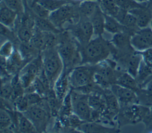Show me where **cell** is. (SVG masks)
I'll return each mask as SVG.
<instances>
[{"mask_svg":"<svg viewBox=\"0 0 152 133\" xmlns=\"http://www.w3.org/2000/svg\"><path fill=\"white\" fill-rule=\"evenodd\" d=\"M81 64L95 65L107 59L115 51L116 48L110 41L105 40L102 35L96 36L84 46H79Z\"/></svg>","mask_w":152,"mask_h":133,"instance_id":"6da1fadb","label":"cell"},{"mask_svg":"<svg viewBox=\"0 0 152 133\" xmlns=\"http://www.w3.org/2000/svg\"><path fill=\"white\" fill-rule=\"evenodd\" d=\"M56 48L62 60L64 69L71 71L73 68L81 64L79 45L68 30H64L59 34Z\"/></svg>","mask_w":152,"mask_h":133,"instance_id":"7a4b0ae2","label":"cell"},{"mask_svg":"<svg viewBox=\"0 0 152 133\" xmlns=\"http://www.w3.org/2000/svg\"><path fill=\"white\" fill-rule=\"evenodd\" d=\"M93 82L102 88L109 89L116 83L118 74L117 63L114 59H107L94 65Z\"/></svg>","mask_w":152,"mask_h":133,"instance_id":"3957f363","label":"cell"},{"mask_svg":"<svg viewBox=\"0 0 152 133\" xmlns=\"http://www.w3.org/2000/svg\"><path fill=\"white\" fill-rule=\"evenodd\" d=\"M23 113L31 121L37 132H43L47 131L52 116L45 98H43L38 104L30 106Z\"/></svg>","mask_w":152,"mask_h":133,"instance_id":"277c9868","label":"cell"},{"mask_svg":"<svg viewBox=\"0 0 152 133\" xmlns=\"http://www.w3.org/2000/svg\"><path fill=\"white\" fill-rule=\"evenodd\" d=\"M43 70L53 89V85L62 73L64 66L56 47L48 48L42 52Z\"/></svg>","mask_w":152,"mask_h":133,"instance_id":"5b68a950","label":"cell"},{"mask_svg":"<svg viewBox=\"0 0 152 133\" xmlns=\"http://www.w3.org/2000/svg\"><path fill=\"white\" fill-rule=\"evenodd\" d=\"M80 1L68 3L50 13L49 19L60 30H64L66 24L77 22L80 18L78 4Z\"/></svg>","mask_w":152,"mask_h":133,"instance_id":"8992f818","label":"cell"},{"mask_svg":"<svg viewBox=\"0 0 152 133\" xmlns=\"http://www.w3.org/2000/svg\"><path fill=\"white\" fill-rule=\"evenodd\" d=\"M94 65L83 64L73 68L69 73V80L71 89H77L93 82Z\"/></svg>","mask_w":152,"mask_h":133,"instance_id":"52a82bcc","label":"cell"},{"mask_svg":"<svg viewBox=\"0 0 152 133\" xmlns=\"http://www.w3.org/2000/svg\"><path fill=\"white\" fill-rule=\"evenodd\" d=\"M65 30L71 33L79 46H84L87 44L94 35L90 19L84 18L80 17L77 22L69 24Z\"/></svg>","mask_w":152,"mask_h":133,"instance_id":"ba28073f","label":"cell"},{"mask_svg":"<svg viewBox=\"0 0 152 133\" xmlns=\"http://www.w3.org/2000/svg\"><path fill=\"white\" fill-rule=\"evenodd\" d=\"M147 108H142L138 104H132L120 107L116 116L118 127L129 124H137L147 114Z\"/></svg>","mask_w":152,"mask_h":133,"instance_id":"9c48e42d","label":"cell"},{"mask_svg":"<svg viewBox=\"0 0 152 133\" xmlns=\"http://www.w3.org/2000/svg\"><path fill=\"white\" fill-rule=\"evenodd\" d=\"M88 95L77 90L71 89L73 113L85 122L90 121L91 112L88 102Z\"/></svg>","mask_w":152,"mask_h":133,"instance_id":"30bf717a","label":"cell"},{"mask_svg":"<svg viewBox=\"0 0 152 133\" xmlns=\"http://www.w3.org/2000/svg\"><path fill=\"white\" fill-rule=\"evenodd\" d=\"M43 68L42 53L28 61L18 73L21 82L25 88L32 84Z\"/></svg>","mask_w":152,"mask_h":133,"instance_id":"8fae6325","label":"cell"},{"mask_svg":"<svg viewBox=\"0 0 152 133\" xmlns=\"http://www.w3.org/2000/svg\"><path fill=\"white\" fill-rule=\"evenodd\" d=\"M131 44L137 51L152 47V30L150 27L140 28L131 37Z\"/></svg>","mask_w":152,"mask_h":133,"instance_id":"7c38bea8","label":"cell"},{"mask_svg":"<svg viewBox=\"0 0 152 133\" xmlns=\"http://www.w3.org/2000/svg\"><path fill=\"white\" fill-rule=\"evenodd\" d=\"M110 89L116 96L120 107L139 103L138 96L134 90L121 86L118 84L112 85Z\"/></svg>","mask_w":152,"mask_h":133,"instance_id":"4fadbf2b","label":"cell"},{"mask_svg":"<svg viewBox=\"0 0 152 133\" xmlns=\"http://www.w3.org/2000/svg\"><path fill=\"white\" fill-rule=\"evenodd\" d=\"M128 11L135 17L139 28L147 27L150 24L152 20V5L149 3H145Z\"/></svg>","mask_w":152,"mask_h":133,"instance_id":"5bb4252c","label":"cell"},{"mask_svg":"<svg viewBox=\"0 0 152 133\" xmlns=\"http://www.w3.org/2000/svg\"><path fill=\"white\" fill-rule=\"evenodd\" d=\"M70 72L71 71L64 69L62 73L58 77L53 86V90L56 97L61 101H62L64 98L71 89L69 80Z\"/></svg>","mask_w":152,"mask_h":133,"instance_id":"9a60e30c","label":"cell"},{"mask_svg":"<svg viewBox=\"0 0 152 133\" xmlns=\"http://www.w3.org/2000/svg\"><path fill=\"white\" fill-rule=\"evenodd\" d=\"M18 14L8 7L2 1L0 4L1 24L14 30L15 23L18 19Z\"/></svg>","mask_w":152,"mask_h":133,"instance_id":"2e32d148","label":"cell"},{"mask_svg":"<svg viewBox=\"0 0 152 133\" xmlns=\"http://www.w3.org/2000/svg\"><path fill=\"white\" fill-rule=\"evenodd\" d=\"M79 132H116L119 131L118 128L109 127L97 122H85L78 128Z\"/></svg>","mask_w":152,"mask_h":133,"instance_id":"e0dca14e","label":"cell"},{"mask_svg":"<svg viewBox=\"0 0 152 133\" xmlns=\"http://www.w3.org/2000/svg\"><path fill=\"white\" fill-rule=\"evenodd\" d=\"M90 20L93 25L94 34L96 36H102L104 33L105 18L104 14L100 8L97 6L94 14L91 15Z\"/></svg>","mask_w":152,"mask_h":133,"instance_id":"ac0fdd59","label":"cell"},{"mask_svg":"<svg viewBox=\"0 0 152 133\" xmlns=\"http://www.w3.org/2000/svg\"><path fill=\"white\" fill-rule=\"evenodd\" d=\"M118 74L116 83L121 86L133 90H138V82L136 79L126 71L118 69Z\"/></svg>","mask_w":152,"mask_h":133,"instance_id":"d6986e66","label":"cell"},{"mask_svg":"<svg viewBox=\"0 0 152 133\" xmlns=\"http://www.w3.org/2000/svg\"><path fill=\"white\" fill-rule=\"evenodd\" d=\"M98 5V2L96 1L86 0L80 1L78 4V9L80 17L90 19Z\"/></svg>","mask_w":152,"mask_h":133,"instance_id":"ffe728a7","label":"cell"},{"mask_svg":"<svg viewBox=\"0 0 152 133\" xmlns=\"http://www.w3.org/2000/svg\"><path fill=\"white\" fill-rule=\"evenodd\" d=\"M17 126L20 132H36V129L31 121L23 113L17 111Z\"/></svg>","mask_w":152,"mask_h":133,"instance_id":"44dd1931","label":"cell"},{"mask_svg":"<svg viewBox=\"0 0 152 133\" xmlns=\"http://www.w3.org/2000/svg\"><path fill=\"white\" fill-rule=\"evenodd\" d=\"M105 22L104 30L107 32L115 34L121 32H124L125 28L121 23L114 17L104 14Z\"/></svg>","mask_w":152,"mask_h":133,"instance_id":"7402d4cb","label":"cell"},{"mask_svg":"<svg viewBox=\"0 0 152 133\" xmlns=\"http://www.w3.org/2000/svg\"><path fill=\"white\" fill-rule=\"evenodd\" d=\"M34 20L35 27L42 31L53 32L57 34H59L62 31V30H60L56 27L49 18H40L34 15Z\"/></svg>","mask_w":152,"mask_h":133,"instance_id":"603a6c76","label":"cell"},{"mask_svg":"<svg viewBox=\"0 0 152 133\" xmlns=\"http://www.w3.org/2000/svg\"><path fill=\"white\" fill-rule=\"evenodd\" d=\"M97 2L104 14L111 15L115 18L117 16L121 9L115 0H97Z\"/></svg>","mask_w":152,"mask_h":133,"instance_id":"cb8c5ba5","label":"cell"},{"mask_svg":"<svg viewBox=\"0 0 152 133\" xmlns=\"http://www.w3.org/2000/svg\"><path fill=\"white\" fill-rule=\"evenodd\" d=\"M72 113V103L70 90L62 100L58 115L57 116L60 118H67Z\"/></svg>","mask_w":152,"mask_h":133,"instance_id":"d4e9b609","label":"cell"},{"mask_svg":"<svg viewBox=\"0 0 152 133\" xmlns=\"http://www.w3.org/2000/svg\"><path fill=\"white\" fill-rule=\"evenodd\" d=\"M49 12L54 11L68 3L77 2V1L69 0H36ZM79 2V1H77Z\"/></svg>","mask_w":152,"mask_h":133,"instance_id":"484cf974","label":"cell"},{"mask_svg":"<svg viewBox=\"0 0 152 133\" xmlns=\"http://www.w3.org/2000/svg\"><path fill=\"white\" fill-rule=\"evenodd\" d=\"M26 7H28L35 16L43 18H49L50 12H49L36 0H33V1Z\"/></svg>","mask_w":152,"mask_h":133,"instance_id":"4316f807","label":"cell"},{"mask_svg":"<svg viewBox=\"0 0 152 133\" xmlns=\"http://www.w3.org/2000/svg\"><path fill=\"white\" fill-rule=\"evenodd\" d=\"M30 43L41 53L45 50L43 31L35 27L34 31Z\"/></svg>","mask_w":152,"mask_h":133,"instance_id":"83f0119b","label":"cell"},{"mask_svg":"<svg viewBox=\"0 0 152 133\" xmlns=\"http://www.w3.org/2000/svg\"><path fill=\"white\" fill-rule=\"evenodd\" d=\"M11 82L13 89L12 101L14 102L16 98L24 95V87L21 82L18 73H17L12 76Z\"/></svg>","mask_w":152,"mask_h":133,"instance_id":"f1b7e54d","label":"cell"},{"mask_svg":"<svg viewBox=\"0 0 152 133\" xmlns=\"http://www.w3.org/2000/svg\"><path fill=\"white\" fill-rule=\"evenodd\" d=\"M8 7L15 11L18 16L22 15L26 10L24 0H1Z\"/></svg>","mask_w":152,"mask_h":133,"instance_id":"f546056e","label":"cell"},{"mask_svg":"<svg viewBox=\"0 0 152 133\" xmlns=\"http://www.w3.org/2000/svg\"><path fill=\"white\" fill-rule=\"evenodd\" d=\"M13 124L12 118L8 111L1 108L0 111V131L9 127Z\"/></svg>","mask_w":152,"mask_h":133,"instance_id":"4dcf8cb0","label":"cell"},{"mask_svg":"<svg viewBox=\"0 0 152 133\" xmlns=\"http://www.w3.org/2000/svg\"><path fill=\"white\" fill-rule=\"evenodd\" d=\"M15 46L13 42L10 40H6L2 43L0 49V56L1 57L5 59H8L12 54Z\"/></svg>","mask_w":152,"mask_h":133,"instance_id":"1f68e13d","label":"cell"},{"mask_svg":"<svg viewBox=\"0 0 152 133\" xmlns=\"http://www.w3.org/2000/svg\"><path fill=\"white\" fill-rule=\"evenodd\" d=\"M14 108L16 111L24 112L30 107L28 100L25 95L16 98L14 101Z\"/></svg>","mask_w":152,"mask_h":133,"instance_id":"d6a6232c","label":"cell"},{"mask_svg":"<svg viewBox=\"0 0 152 133\" xmlns=\"http://www.w3.org/2000/svg\"><path fill=\"white\" fill-rule=\"evenodd\" d=\"M118 6L124 10L129 11L132 9L140 7L144 4H139L134 0H115Z\"/></svg>","mask_w":152,"mask_h":133,"instance_id":"836d02e7","label":"cell"},{"mask_svg":"<svg viewBox=\"0 0 152 133\" xmlns=\"http://www.w3.org/2000/svg\"><path fill=\"white\" fill-rule=\"evenodd\" d=\"M137 52L141 55L142 61L145 64V65L152 69V47H150L144 51Z\"/></svg>","mask_w":152,"mask_h":133,"instance_id":"e575fe53","label":"cell"},{"mask_svg":"<svg viewBox=\"0 0 152 133\" xmlns=\"http://www.w3.org/2000/svg\"><path fill=\"white\" fill-rule=\"evenodd\" d=\"M24 95L28 100L30 106L31 105L38 104L43 98V97H42L36 92L25 93Z\"/></svg>","mask_w":152,"mask_h":133,"instance_id":"d590c367","label":"cell"},{"mask_svg":"<svg viewBox=\"0 0 152 133\" xmlns=\"http://www.w3.org/2000/svg\"><path fill=\"white\" fill-rule=\"evenodd\" d=\"M144 95L148 98V99L152 100V81H151L147 85L146 89L144 90Z\"/></svg>","mask_w":152,"mask_h":133,"instance_id":"8d00e7d4","label":"cell"},{"mask_svg":"<svg viewBox=\"0 0 152 133\" xmlns=\"http://www.w3.org/2000/svg\"><path fill=\"white\" fill-rule=\"evenodd\" d=\"M134 1L139 4H145L148 2V0H134Z\"/></svg>","mask_w":152,"mask_h":133,"instance_id":"74e56055","label":"cell"},{"mask_svg":"<svg viewBox=\"0 0 152 133\" xmlns=\"http://www.w3.org/2000/svg\"><path fill=\"white\" fill-rule=\"evenodd\" d=\"M148 115H149V116L152 119V104L149 109V113H148Z\"/></svg>","mask_w":152,"mask_h":133,"instance_id":"f35d334b","label":"cell"},{"mask_svg":"<svg viewBox=\"0 0 152 133\" xmlns=\"http://www.w3.org/2000/svg\"><path fill=\"white\" fill-rule=\"evenodd\" d=\"M148 3H149L150 5H152V0H148Z\"/></svg>","mask_w":152,"mask_h":133,"instance_id":"ab89813d","label":"cell"},{"mask_svg":"<svg viewBox=\"0 0 152 133\" xmlns=\"http://www.w3.org/2000/svg\"><path fill=\"white\" fill-rule=\"evenodd\" d=\"M150 28H151V30H152V20H151V22H150Z\"/></svg>","mask_w":152,"mask_h":133,"instance_id":"60d3db41","label":"cell"},{"mask_svg":"<svg viewBox=\"0 0 152 133\" xmlns=\"http://www.w3.org/2000/svg\"><path fill=\"white\" fill-rule=\"evenodd\" d=\"M74 1H86V0H74Z\"/></svg>","mask_w":152,"mask_h":133,"instance_id":"b9f144b4","label":"cell"},{"mask_svg":"<svg viewBox=\"0 0 152 133\" xmlns=\"http://www.w3.org/2000/svg\"><path fill=\"white\" fill-rule=\"evenodd\" d=\"M91 1H97V0H91Z\"/></svg>","mask_w":152,"mask_h":133,"instance_id":"7bdbcfd3","label":"cell"}]
</instances>
